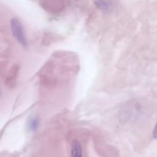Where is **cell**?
I'll return each instance as SVG.
<instances>
[{
  "label": "cell",
  "mask_w": 157,
  "mask_h": 157,
  "mask_svg": "<svg viewBox=\"0 0 157 157\" xmlns=\"http://www.w3.org/2000/svg\"><path fill=\"white\" fill-rule=\"evenodd\" d=\"M10 28L14 38L24 47H26L28 45L27 39L26 37L23 27L18 19L13 18L10 21Z\"/></svg>",
  "instance_id": "6da1fadb"
},
{
  "label": "cell",
  "mask_w": 157,
  "mask_h": 157,
  "mask_svg": "<svg viewBox=\"0 0 157 157\" xmlns=\"http://www.w3.org/2000/svg\"><path fill=\"white\" fill-rule=\"evenodd\" d=\"M94 3L99 9L104 12L112 10L114 6L113 0H94Z\"/></svg>",
  "instance_id": "7a4b0ae2"
},
{
  "label": "cell",
  "mask_w": 157,
  "mask_h": 157,
  "mask_svg": "<svg viewBox=\"0 0 157 157\" xmlns=\"http://www.w3.org/2000/svg\"><path fill=\"white\" fill-rule=\"evenodd\" d=\"M71 156L72 157H83L82 147L78 141H74L72 144Z\"/></svg>",
  "instance_id": "3957f363"
},
{
  "label": "cell",
  "mask_w": 157,
  "mask_h": 157,
  "mask_svg": "<svg viewBox=\"0 0 157 157\" xmlns=\"http://www.w3.org/2000/svg\"><path fill=\"white\" fill-rule=\"evenodd\" d=\"M39 126V119L36 117H32L29 118L27 123V127L30 131H34Z\"/></svg>",
  "instance_id": "277c9868"
},
{
  "label": "cell",
  "mask_w": 157,
  "mask_h": 157,
  "mask_svg": "<svg viewBox=\"0 0 157 157\" xmlns=\"http://www.w3.org/2000/svg\"><path fill=\"white\" fill-rule=\"evenodd\" d=\"M153 136L154 138L157 139V120L156 122V124L155 125L153 131Z\"/></svg>",
  "instance_id": "5b68a950"
}]
</instances>
